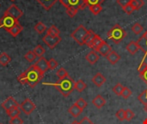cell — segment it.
<instances>
[{"label": "cell", "instance_id": "1", "mask_svg": "<svg viewBox=\"0 0 147 124\" xmlns=\"http://www.w3.org/2000/svg\"><path fill=\"white\" fill-rule=\"evenodd\" d=\"M44 73L40 72L34 65L30 66L24 73L17 77V81L22 85H28L30 87H35L42 79Z\"/></svg>", "mask_w": 147, "mask_h": 124}, {"label": "cell", "instance_id": "2", "mask_svg": "<svg viewBox=\"0 0 147 124\" xmlns=\"http://www.w3.org/2000/svg\"><path fill=\"white\" fill-rule=\"evenodd\" d=\"M52 85H53L65 98L75 90V81L70 76L59 79L56 83L52 84Z\"/></svg>", "mask_w": 147, "mask_h": 124}, {"label": "cell", "instance_id": "3", "mask_svg": "<svg viewBox=\"0 0 147 124\" xmlns=\"http://www.w3.org/2000/svg\"><path fill=\"white\" fill-rule=\"evenodd\" d=\"M126 35H127V32L119 24H115L108 32V38L115 44L120 43L126 37Z\"/></svg>", "mask_w": 147, "mask_h": 124}, {"label": "cell", "instance_id": "4", "mask_svg": "<svg viewBox=\"0 0 147 124\" xmlns=\"http://www.w3.org/2000/svg\"><path fill=\"white\" fill-rule=\"evenodd\" d=\"M87 33H88L87 28H86L84 25L80 24V25H79V26H78L71 34V37L78 45L83 46V45H84V38H85V36H86Z\"/></svg>", "mask_w": 147, "mask_h": 124}, {"label": "cell", "instance_id": "5", "mask_svg": "<svg viewBox=\"0 0 147 124\" xmlns=\"http://www.w3.org/2000/svg\"><path fill=\"white\" fill-rule=\"evenodd\" d=\"M16 23H18V20L15 19L11 16L6 14L4 12L3 16L0 18V28H3L7 32L14 27Z\"/></svg>", "mask_w": 147, "mask_h": 124}, {"label": "cell", "instance_id": "6", "mask_svg": "<svg viewBox=\"0 0 147 124\" xmlns=\"http://www.w3.org/2000/svg\"><path fill=\"white\" fill-rule=\"evenodd\" d=\"M42 41L49 48L53 49L61 41V37L60 36H52V35L47 34L46 35L43 36Z\"/></svg>", "mask_w": 147, "mask_h": 124}, {"label": "cell", "instance_id": "7", "mask_svg": "<svg viewBox=\"0 0 147 124\" xmlns=\"http://www.w3.org/2000/svg\"><path fill=\"white\" fill-rule=\"evenodd\" d=\"M35 108H36L35 104L29 98H26L20 104V109L25 115H30L35 110Z\"/></svg>", "mask_w": 147, "mask_h": 124}, {"label": "cell", "instance_id": "8", "mask_svg": "<svg viewBox=\"0 0 147 124\" xmlns=\"http://www.w3.org/2000/svg\"><path fill=\"white\" fill-rule=\"evenodd\" d=\"M5 13L8 14V15H9V16H11L12 17H14V18L16 19V20H19L20 17H22V15H23L22 10L20 9L16 4L10 5V6L7 9V10L5 11Z\"/></svg>", "mask_w": 147, "mask_h": 124}, {"label": "cell", "instance_id": "9", "mask_svg": "<svg viewBox=\"0 0 147 124\" xmlns=\"http://www.w3.org/2000/svg\"><path fill=\"white\" fill-rule=\"evenodd\" d=\"M2 108L7 112L8 110L13 109V108H16V107H19L20 104L13 98V97H9L6 100H4L3 103H2Z\"/></svg>", "mask_w": 147, "mask_h": 124}, {"label": "cell", "instance_id": "10", "mask_svg": "<svg viewBox=\"0 0 147 124\" xmlns=\"http://www.w3.org/2000/svg\"><path fill=\"white\" fill-rule=\"evenodd\" d=\"M34 66L43 73H45L46 72H47V70H49V66H48V60L44 58V57H40L37 60V61L35 62Z\"/></svg>", "mask_w": 147, "mask_h": 124}, {"label": "cell", "instance_id": "11", "mask_svg": "<svg viewBox=\"0 0 147 124\" xmlns=\"http://www.w3.org/2000/svg\"><path fill=\"white\" fill-rule=\"evenodd\" d=\"M69 7L76 8L77 9H84L88 7V4L85 0H68Z\"/></svg>", "mask_w": 147, "mask_h": 124}, {"label": "cell", "instance_id": "12", "mask_svg": "<svg viewBox=\"0 0 147 124\" xmlns=\"http://www.w3.org/2000/svg\"><path fill=\"white\" fill-rule=\"evenodd\" d=\"M111 51H112L111 47H110L106 41H103V43L96 49V52L98 54H100V55H102V56H103V57H107L108 54H109Z\"/></svg>", "mask_w": 147, "mask_h": 124}, {"label": "cell", "instance_id": "13", "mask_svg": "<svg viewBox=\"0 0 147 124\" xmlns=\"http://www.w3.org/2000/svg\"><path fill=\"white\" fill-rule=\"evenodd\" d=\"M85 59L90 65H95L99 60V54L96 51L92 50L85 56Z\"/></svg>", "mask_w": 147, "mask_h": 124}, {"label": "cell", "instance_id": "14", "mask_svg": "<svg viewBox=\"0 0 147 124\" xmlns=\"http://www.w3.org/2000/svg\"><path fill=\"white\" fill-rule=\"evenodd\" d=\"M92 82L97 86L101 87L105 82H106V78L100 73H97L93 78H92Z\"/></svg>", "mask_w": 147, "mask_h": 124}, {"label": "cell", "instance_id": "15", "mask_svg": "<svg viewBox=\"0 0 147 124\" xmlns=\"http://www.w3.org/2000/svg\"><path fill=\"white\" fill-rule=\"evenodd\" d=\"M138 45H139V47L140 50L143 51V53L145 54L146 57L147 58V38L144 35H142V36L137 41Z\"/></svg>", "mask_w": 147, "mask_h": 124}, {"label": "cell", "instance_id": "16", "mask_svg": "<svg viewBox=\"0 0 147 124\" xmlns=\"http://www.w3.org/2000/svg\"><path fill=\"white\" fill-rule=\"evenodd\" d=\"M106 58L109 60V62L112 65H115L121 60V56L115 51H113V50L108 54V56Z\"/></svg>", "mask_w": 147, "mask_h": 124}, {"label": "cell", "instance_id": "17", "mask_svg": "<svg viewBox=\"0 0 147 124\" xmlns=\"http://www.w3.org/2000/svg\"><path fill=\"white\" fill-rule=\"evenodd\" d=\"M92 104H94L95 107H96L97 109H101L102 108L105 104H106V100L104 99V98L101 95H97L93 100H92Z\"/></svg>", "mask_w": 147, "mask_h": 124}, {"label": "cell", "instance_id": "18", "mask_svg": "<svg viewBox=\"0 0 147 124\" xmlns=\"http://www.w3.org/2000/svg\"><path fill=\"white\" fill-rule=\"evenodd\" d=\"M46 10H49L59 0H36Z\"/></svg>", "mask_w": 147, "mask_h": 124}, {"label": "cell", "instance_id": "19", "mask_svg": "<svg viewBox=\"0 0 147 124\" xmlns=\"http://www.w3.org/2000/svg\"><path fill=\"white\" fill-rule=\"evenodd\" d=\"M68 112H69L73 117H79V116L82 114L83 110L80 109L76 104H72V105L69 108Z\"/></svg>", "mask_w": 147, "mask_h": 124}, {"label": "cell", "instance_id": "20", "mask_svg": "<svg viewBox=\"0 0 147 124\" xmlns=\"http://www.w3.org/2000/svg\"><path fill=\"white\" fill-rule=\"evenodd\" d=\"M103 41H104L98 35H96L95 39L93 40V41L91 42V44H90V46L89 47L92 48V50H94V51H96V49L103 43Z\"/></svg>", "mask_w": 147, "mask_h": 124}, {"label": "cell", "instance_id": "21", "mask_svg": "<svg viewBox=\"0 0 147 124\" xmlns=\"http://www.w3.org/2000/svg\"><path fill=\"white\" fill-rule=\"evenodd\" d=\"M22 29H23V27L18 22V23H16L14 27H12L8 32L11 35V36L16 37V36L22 31Z\"/></svg>", "mask_w": 147, "mask_h": 124}, {"label": "cell", "instance_id": "22", "mask_svg": "<svg viewBox=\"0 0 147 124\" xmlns=\"http://www.w3.org/2000/svg\"><path fill=\"white\" fill-rule=\"evenodd\" d=\"M126 48L133 55L135 54L140 50V47H139V45H138L137 41H131L129 44H127V46Z\"/></svg>", "mask_w": 147, "mask_h": 124}, {"label": "cell", "instance_id": "23", "mask_svg": "<svg viewBox=\"0 0 147 124\" xmlns=\"http://www.w3.org/2000/svg\"><path fill=\"white\" fill-rule=\"evenodd\" d=\"M10 61H11V58L8 54L4 52L0 54V65H2L3 66H6L10 63Z\"/></svg>", "mask_w": 147, "mask_h": 124}, {"label": "cell", "instance_id": "24", "mask_svg": "<svg viewBox=\"0 0 147 124\" xmlns=\"http://www.w3.org/2000/svg\"><path fill=\"white\" fill-rule=\"evenodd\" d=\"M95 36H96V34H95L94 31L88 30V33H87V35H86V36L84 38V44L87 45L88 47H90V44H91V42L95 39Z\"/></svg>", "mask_w": 147, "mask_h": 124}, {"label": "cell", "instance_id": "25", "mask_svg": "<svg viewBox=\"0 0 147 124\" xmlns=\"http://www.w3.org/2000/svg\"><path fill=\"white\" fill-rule=\"evenodd\" d=\"M86 87H87V85L82 79H78L77 82H75V90L78 92H83L86 89Z\"/></svg>", "mask_w": 147, "mask_h": 124}, {"label": "cell", "instance_id": "26", "mask_svg": "<svg viewBox=\"0 0 147 124\" xmlns=\"http://www.w3.org/2000/svg\"><path fill=\"white\" fill-rule=\"evenodd\" d=\"M130 4L133 6L134 10H139L144 6L145 2H144V0H131Z\"/></svg>", "mask_w": 147, "mask_h": 124}, {"label": "cell", "instance_id": "27", "mask_svg": "<svg viewBox=\"0 0 147 124\" xmlns=\"http://www.w3.org/2000/svg\"><path fill=\"white\" fill-rule=\"evenodd\" d=\"M20 112H21V109H20V106H19V107H16V108H13V109L8 110L6 113H7V115H8L10 118H13V117H19Z\"/></svg>", "mask_w": 147, "mask_h": 124}, {"label": "cell", "instance_id": "28", "mask_svg": "<svg viewBox=\"0 0 147 124\" xmlns=\"http://www.w3.org/2000/svg\"><path fill=\"white\" fill-rule=\"evenodd\" d=\"M46 50L45 48L41 46V45H37L34 48V53L35 54V55L39 58L43 57L44 54H45Z\"/></svg>", "mask_w": 147, "mask_h": 124}, {"label": "cell", "instance_id": "29", "mask_svg": "<svg viewBox=\"0 0 147 124\" xmlns=\"http://www.w3.org/2000/svg\"><path fill=\"white\" fill-rule=\"evenodd\" d=\"M34 30L38 33V34H43L46 30H47V27L46 25L41 22H39L35 24L34 26Z\"/></svg>", "mask_w": 147, "mask_h": 124}, {"label": "cell", "instance_id": "30", "mask_svg": "<svg viewBox=\"0 0 147 124\" xmlns=\"http://www.w3.org/2000/svg\"><path fill=\"white\" fill-rule=\"evenodd\" d=\"M47 35H50L52 36H59V34H60V31L59 29L54 26V25H52L48 29H47Z\"/></svg>", "mask_w": 147, "mask_h": 124}, {"label": "cell", "instance_id": "31", "mask_svg": "<svg viewBox=\"0 0 147 124\" xmlns=\"http://www.w3.org/2000/svg\"><path fill=\"white\" fill-rule=\"evenodd\" d=\"M132 31L135 34V35H140L144 31V28L141 24H140L139 22H135L133 27H132Z\"/></svg>", "mask_w": 147, "mask_h": 124}, {"label": "cell", "instance_id": "32", "mask_svg": "<svg viewBox=\"0 0 147 124\" xmlns=\"http://www.w3.org/2000/svg\"><path fill=\"white\" fill-rule=\"evenodd\" d=\"M89 8H90V12H91L93 15H95V16L98 15V14L102 10V5H101V4L91 5V6H89Z\"/></svg>", "mask_w": 147, "mask_h": 124}, {"label": "cell", "instance_id": "33", "mask_svg": "<svg viewBox=\"0 0 147 124\" xmlns=\"http://www.w3.org/2000/svg\"><path fill=\"white\" fill-rule=\"evenodd\" d=\"M24 58L28 62H34L36 60L37 56L35 55V54L34 53V51H28L27 54H25Z\"/></svg>", "mask_w": 147, "mask_h": 124}, {"label": "cell", "instance_id": "34", "mask_svg": "<svg viewBox=\"0 0 147 124\" xmlns=\"http://www.w3.org/2000/svg\"><path fill=\"white\" fill-rule=\"evenodd\" d=\"M56 75L58 76L59 79H64V78H65V77L69 76V74H68L67 71H66V70H65L64 67H61V68H59V69L57 71V73H56Z\"/></svg>", "mask_w": 147, "mask_h": 124}, {"label": "cell", "instance_id": "35", "mask_svg": "<svg viewBox=\"0 0 147 124\" xmlns=\"http://www.w3.org/2000/svg\"><path fill=\"white\" fill-rule=\"evenodd\" d=\"M138 99L139 101L143 104L145 106L147 105V90H145L142 93H140L138 97Z\"/></svg>", "mask_w": 147, "mask_h": 124}, {"label": "cell", "instance_id": "36", "mask_svg": "<svg viewBox=\"0 0 147 124\" xmlns=\"http://www.w3.org/2000/svg\"><path fill=\"white\" fill-rule=\"evenodd\" d=\"M113 91L116 94V95H118V96H121V93H122V91H123V90H124V86L121 85V84H117L115 87H113Z\"/></svg>", "mask_w": 147, "mask_h": 124}, {"label": "cell", "instance_id": "37", "mask_svg": "<svg viewBox=\"0 0 147 124\" xmlns=\"http://www.w3.org/2000/svg\"><path fill=\"white\" fill-rule=\"evenodd\" d=\"M75 104H77L80 109H82L83 110H84L87 107V105H88V103H87L84 98H78Z\"/></svg>", "mask_w": 147, "mask_h": 124}, {"label": "cell", "instance_id": "38", "mask_svg": "<svg viewBox=\"0 0 147 124\" xmlns=\"http://www.w3.org/2000/svg\"><path fill=\"white\" fill-rule=\"evenodd\" d=\"M135 117V114L133 110H131L130 109L125 110V120L127 121H131L134 119V117Z\"/></svg>", "mask_w": 147, "mask_h": 124}, {"label": "cell", "instance_id": "39", "mask_svg": "<svg viewBox=\"0 0 147 124\" xmlns=\"http://www.w3.org/2000/svg\"><path fill=\"white\" fill-rule=\"evenodd\" d=\"M78 9H77L76 8H73V7H69V8H66V14L70 16V17H74L77 13H78Z\"/></svg>", "mask_w": 147, "mask_h": 124}, {"label": "cell", "instance_id": "40", "mask_svg": "<svg viewBox=\"0 0 147 124\" xmlns=\"http://www.w3.org/2000/svg\"><path fill=\"white\" fill-rule=\"evenodd\" d=\"M58 66H59L58 61H57L56 60H54L53 58H52V59H50V60H48V66H49V69L54 70V69H56V68L58 67Z\"/></svg>", "mask_w": 147, "mask_h": 124}, {"label": "cell", "instance_id": "41", "mask_svg": "<svg viewBox=\"0 0 147 124\" xmlns=\"http://www.w3.org/2000/svg\"><path fill=\"white\" fill-rule=\"evenodd\" d=\"M132 95V91L129 88L127 87H124V90L121 93V97L124 98V99H128Z\"/></svg>", "mask_w": 147, "mask_h": 124}, {"label": "cell", "instance_id": "42", "mask_svg": "<svg viewBox=\"0 0 147 124\" xmlns=\"http://www.w3.org/2000/svg\"><path fill=\"white\" fill-rule=\"evenodd\" d=\"M115 116H116V117H117L118 120H120V121H124V120H125V110L120 109V110L116 112Z\"/></svg>", "mask_w": 147, "mask_h": 124}, {"label": "cell", "instance_id": "43", "mask_svg": "<svg viewBox=\"0 0 147 124\" xmlns=\"http://www.w3.org/2000/svg\"><path fill=\"white\" fill-rule=\"evenodd\" d=\"M9 123L10 124H23V121H22V119L20 117H16L10 118Z\"/></svg>", "mask_w": 147, "mask_h": 124}, {"label": "cell", "instance_id": "44", "mask_svg": "<svg viewBox=\"0 0 147 124\" xmlns=\"http://www.w3.org/2000/svg\"><path fill=\"white\" fill-rule=\"evenodd\" d=\"M85 1L88 4V7L91 5H96V4H102L104 2V0H85Z\"/></svg>", "mask_w": 147, "mask_h": 124}, {"label": "cell", "instance_id": "45", "mask_svg": "<svg viewBox=\"0 0 147 124\" xmlns=\"http://www.w3.org/2000/svg\"><path fill=\"white\" fill-rule=\"evenodd\" d=\"M140 78L147 85V66L141 73H140Z\"/></svg>", "mask_w": 147, "mask_h": 124}, {"label": "cell", "instance_id": "46", "mask_svg": "<svg viewBox=\"0 0 147 124\" xmlns=\"http://www.w3.org/2000/svg\"><path fill=\"white\" fill-rule=\"evenodd\" d=\"M123 10H124V12L127 13V15H131V14L134 12V9L133 8V6H132L131 4H128V5H127L126 7L123 8Z\"/></svg>", "mask_w": 147, "mask_h": 124}, {"label": "cell", "instance_id": "47", "mask_svg": "<svg viewBox=\"0 0 147 124\" xmlns=\"http://www.w3.org/2000/svg\"><path fill=\"white\" fill-rule=\"evenodd\" d=\"M130 3H131V0H117V3L121 7H122V9L126 7L127 5L130 4Z\"/></svg>", "mask_w": 147, "mask_h": 124}, {"label": "cell", "instance_id": "48", "mask_svg": "<svg viewBox=\"0 0 147 124\" xmlns=\"http://www.w3.org/2000/svg\"><path fill=\"white\" fill-rule=\"evenodd\" d=\"M147 66V62L146 60V58L142 60V62H141V64H140V66H139V69H138V71H139V73H141L146 67Z\"/></svg>", "mask_w": 147, "mask_h": 124}, {"label": "cell", "instance_id": "49", "mask_svg": "<svg viewBox=\"0 0 147 124\" xmlns=\"http://www.w3.org/2000/svg\"><path fill=\"white\" fill-rule=\"evenodd\" d=\"M79 124H95V123H93L89 119V117H84V118L79 122Z\"/></svg>", "mask_w": 147, "mask_h": 124}, {"label": "cell", "instance_id": "50", "mask_svg": "<svg viewBox=\"0 0 147 124\" xmlns=\"http://www.w3.org/2000/svg\"><path fill=\"white\" fill-rule=\"evenodd\" d=\"M71 124H79V123H78V122H77V121H74V122H73Z\"/></svg>", "mask_w": 147, "mask_h": 124}, {"label": "cell", "instance_id": "51", "mask_svg": "<svg viewBox=\"0 0 147 124\" xmlns=\"http://www.w3.org/2000/svg\"><path fill=\"white\" fill-rule=\"evenodd\" d=\"M143 124H147V118L145 120V121H144V122H143Z\"/></svg>", "mask_w": 147, "mask_h": 124}, {"label": "cell", "instance_id": "52", "mask_svg": "<svg viewBox=\"0 0 147 124\" xmlns=\"http://www.w3.org/2000/svg\"><path fill=\"white\" fill-rule=\"evenodd\" d=\"M145 111H146V112L147 113V105H146V106H145Z\"/></svg>", "mask_w": 147, "mask_h": 124}, {"label": "cell", "instance_id": "53", "mask_svg": "<svg viewBox=\"0 0 147 124\" xmlns=\"http://www.w3.org/2000/svg\"><path fill=\"white\" fill-rule=\"evenodd\" d=\"M10 1H12V2H14V1H15V0H10Z\"/></svg>", "mask_w": 147, "mask_h": 124}, {"label": "cell", "instance_id": "54", "mask_svg": "<svg viewBox=\"0 0 147 124\" xmlns=\"http://www.w3.org/2000/svg\"><path fill=\"white\" fill-rule=\"evenodd\" d=\"M0 124H2V123H0Z\"/></svg>", "mask_w": 147, "mask_h": 124}]
</instances>
